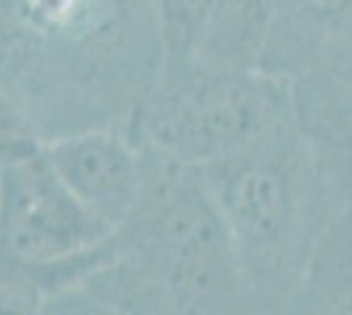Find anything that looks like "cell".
Here are the masks:
<instances>
[{
  "mask_svg": "<svg viewBox=\"0 0 352 315\" xmlns=\"http://www.w3.org/2000/svg\"><path fill=\"white\" fill-rule=\"evenodd\" d=\"M163 60L158 0H0V82L45 142L129 126Z\"/></svg>",
  "mask_w": 352,
  "mask_h": 315,
  "instance_id": "cell-1",
  "label": "cell"
},
{
  "mask_svg": "<svg viewBox=\"0 0 352 315\" xmlns=\"http://www.w3.org/2000/svg\"><path fill=\"white\" fill-rule=\"evenodd\" d=\"M142 145V142H140ZM124 313H255L203 165L142 145V179L108 260L66 300Z\"/></svg>",
  "mask_w": 352,
  "mask_h": 315,
  "instance_id": "cell-2",
  "label": "cell"
},
{
  "mask_svg": "<svg viewBox=\"0 0 352 315\" xmlns=\"http://www.w3.org/2000/svg\"><path fill=\"white\" fill-rule=\"evenodd\" d=\"M203 171L236 247L255 313H294L334 205L297 121Z\"/></svg>",
  "mask_w": 352,
  "mask_h": 315,
  "instance_id": "cell-3",
  "label": "cell"
},
{
  "mask_svg": "<svg viewBox=\"0 0 352 315\" xmlns=\"http://www.w3.org/2000/svg\"><path fill=\"white\" fill-rule=\"evenodd\" d=\"M294 124L292 82L263 69H219L197 58H166L132 116V135L210 165Z\"/></svg>",
  "mask_w": 352,
  "mask_h": 315,
  "instance_id": "cell-4",
  "label": "cell"
},
{
  "mask_svg": "<svg viewBox=\"0 0 352 315\" xmlns=\"http://www.w3.org/2000/svg\"><path fill=\"white\" fill-rule=\"evenodd\" d=\"M113 229L63 184L45 152L0 168V255L30 266H60L92 255Z\"/></svg>",
  "mask_w": 352,
  "mask_h": 315,
  "instance_id": "cell-5",
  "label": "cell"
},
{
  "mask_svg": "<svg viewBox=\"0 0 352 315\" xmlns=\"http://www.w3.org/2000/svg\"><path fill=\"white\" fill-rule=\"evenodd\" d=\"M45 158L63 184L116 231L142 179V145L129 126H92L45 142Z\"/></svg>",
  "mask_w": 352,
  "mask_h": 315,
  "instance_id": "cell-6",
  "label": "cell"
},
{
  "mask_svg": "<svg viewBox=\"0 0 352 315\" xmlns=\"http://www.w3.org/2000/svg\"><path fill=\"white\" fill-rule=\"evenodd\" d=\"M294 121L334 205H352V84L308 74L292 84Z\"/></svg>",
  "mask_w": 352,
  "mask_h": 315,
  "instance_id": "cell-7",
  "label": "cell"
},
{
  "mask_svg": "<svg viewBox=\"0 0 352 315\" xmlns=\"http://www.w3.org/2000/svg\"><path fill=\"white\" fill-rule=\"evenodd\" d=\"M276 0H213L192 58L219 69H261Z\"/></svg>",
  "mask_w": 352,
  "mask_h": 315,
  "instance_id": "cell-8",
  "label": "cell"
},
{
  "mask_svg": "<svg viewBox=\"0 0 352 315\" xmlns=\"http://www.w3.org/2000/svg\"><path fill=\"white\" fill-rule=\"evenodd\" d=\"M331 11L334 8H308L276 0V11L261 56V69L292 84L308 76L321 56Z\"/></svg>",
  "mask_w": 352,
  "mask_h": 315,
  "instance_id": "cell-9",
  "label": "cell"
},
{
  "mask_svg": "<svg viewBox=\"0 0 352 315\" xmlns=\"http://www.w3.org/2000/svg\"><path fill=\"white\" fill-rule=\"evenodd\" d=\"M213 0H158L166 58H192L200 45Z\"/></svg>",
  "mask_w": 352,
  "mask_h": 315,
  "instance_id": "cell-10",
  "label": "cell"
},
{
  "mask_svg": "<svg viewBox=\"0 0 352 315\" xmlns=\"http://www.w3.org/2000/svg\"><path fill=\"white\" fill-rule=\"evenodd\" d=\"M45 139L0 82V168L43 152Z\"/></svg>",
  "mask_w": 352,
  "mask_h": 315,
  "instance_id": "cell-11",
  "label": "cell"
},
{
  "mask_svg": "<svg viewBox=\"0 0 352 315\" xmlns=\"http://www.w3.org/2000/svg\"><path fill=\"white\" fill-rule=\"evenodd\" d=\"M310 74L352 84V0L331 11L321 56Z\"/></svg>",
  "mask_w": 352,
  "mask_h": 315,
  "instance_id": "cell-12",
  "label": "cell"
},
{
  "mask_svg": "<svg viewBox=\"0 0 352 315\" xmlns=\"http://www.w3.org/2000/svg\"><path fill=\"white\" fill-rule=\"evenodd\" d=\"M281 3H294V5H308V8H339L350 0H281Z\"/></svg>",
  "mask_w": 352,
  "mask_h": 315,
  "instance_id": "cell-13",
  "label": "cell"
}]
</instances>
